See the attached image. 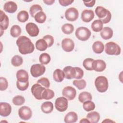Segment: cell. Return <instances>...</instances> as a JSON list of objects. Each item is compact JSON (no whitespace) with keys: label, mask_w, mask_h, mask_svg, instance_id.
<instances>
[{"label":"cell","mask_w":123,"mask_h":123,"mask_svg":"<svg viewBox=\"0 0 123 123\" xmlns=\"http://www.w3.org/2000/svg\"><path fill=\"white\" fill-rule=\"evenodd\" d=\"M19 52L23 55L32 53L35 49V46L31 40L27 37L22 36L18 37L16 41Z\"/></svg>","instance_id":"obj_1"},{"label":"cell","mask_w":123,"mask_h":123,"mask_svg":"<svg viewBox=\"0 0 123 123\" xmlns=\"http://www.w3.org/2000/svg\"><path fill=\"white\" fill-rule=\"evenodd\" d=\"M95 86L97 90L99 92L104 93L108 88V80L104 76H98L95 79Z\"/></svg>","instance_id":"obj_2"},{"label":"cell","mask_w":123,"mask_h":123,"mask_svg":"<svg viewBox=\"0 0 123 123\" xmlns=\"http://www.w3.org/2000/svg\"><path fill=\"white\" fill-rule=\"evenodd\" d=\"M75 35L76 38L82 41L87 40L90 37L91 32L87 28L81 26L77 28L75 31Z\"/></svg>","instance_id":"obj_3"},{"label":"cell","mask_w":123,"mask_h":123,"mask_svg":"<svg viewBox=\"0 0 123 123\" xmlns=\"http://www.w3.org/2000/svg\"><path fill=\"white\" fill-rule=\"evenodd\" d=\"M105 51L108 55H118L121 53L120 47L115 42H109L105 46Z\"/></svg>","instance_id":"obj_4"},{"label":"cell","mask_w":123,"mask_h":123,"mask_svg":"<svg viewBox=\"0 0 123 123\" xmlns=\"http://www.w3.org/2000/svg\"><path fill=\"white\" fill-rule=\"evenodd\" d=\"M46 71V67L42 64H35L31 66L30 73L34 77H38L43 75Z\"/></svg>","instance_id":"obj_5"},{"label":"cell","mask_w":123,"mask_h":123,"mask_svg":"<svg viewBox=\"0 0 123 123\" xmlns=\"http://www.w3.org/2000/svg\"><path fill=\"white\" fill-rule=\"evenodd\" d=\"M68 99L64 97H61L56 98L55 102L56 109L60 112L65 111L68 108Z\"/></svg>","instance_id":"obj_6"},{"label":"cell","mask_w":123,"mask_h":123,"mask_svg":"<svg viewBox=\"0 0 123 123\" xmlns=\"http://www.w3.org/2000/svg\"><path fill=\"white\" fill-rule=\"evenodd\" d=\"M45 89V87L42 86L40 84L37 83L32 86L31 87V92L32 95L37 99L41 100L42 99V93Z\"/></svg>","instance_id":"obj_7"},{"label":"cell","mask_w":123,"mask_h":123,"mask_svg":"<svg viewBox=\"0 0 123 123\" xmlns=\"http://www.w3.org/2000/svg\"><path fill=\"white\" fill-rule=\"evenodd\" d=\"M18 115L23 120H28L32 117V111L29 107L22 106L18 110Z\"/></svg>","instance_id":"obj_8"},{"label":"cell","mask_w":123,"mask_h":123,"mask_svg":"<svg viewBox=\"0 0 123 123\" xmlns=\"http://www.w3.org/2000/svg\"><path fill=\"white\" fill-rule=\"evenodd\" d=\"M79 16L78 10L74 8L71 7L67 9L65 12V17L67 20L73 22L76 21Z\"/></svg>","instance_id":"obj_9"},{"label":"cell","mask_w":123,"mask_h":123,"mask_svg":"<svg viewBox=\"0 0 123 123\" xmlns=\"http://www.w3.org/2000/svg\"><path fill=\"white\" fill-rule=\"evenodd\" d=\"M62 94L68 100H72L75 98L76 95V91L72 86H67L63 89Z\"/></svg>","instance_id":"obj_10"},{"label":"cell","mask_w":123,"mask_h":123,"mask_svg":"<svg viewBox=\"0 0 123 123\" xmlns=\"http://www.w3.org/2000/svg\"><path fill=\"white\" fill-rule=\"evenodd\" d=\"M25 30L28 35L32 37H37L39 32V29L37 25L34 23L30 22L25 25Z\"/></svg>","instance_id":"obj_11"},{"label":"cell","mask_w":123,"mask_h":123,"mask_svg":"<svg viewBox=\"0 0 123 123\" xmlns=\"http://www.w3.org/2000/svg\"><path fill=\"white\" fill-rule=\"evenodd\" d=\"M62 47L63 50L66 52L72 51L74 48V42L70 38H64L62 41Z\"/></svg>","instance_id":"obj_12"},{"label":"cell","mask_w":123,"mask_h":123,"mask_svg":"<svg viewBox=\"0 0 123 123\" xmlns=\"http://www.w3.org/2000/svg\"><path fill=\"white\" fill-rule=\"evenodd\" d=\"M106 67V62L102 60H94L92 63V69L98 72L103 71Z\"/></svg>","instance_id":"obj_13"},{"label":"cell","mask_w":123,"mask_h":123,"mask_svg":"<svg viewBox=\"0 0 123 123\" xmlns=\"http://www.w3.org/2000/svg\"><path fill=\"white\" fill-rule=\"evenodd\" d=\"M12 111V107L10 104L7 102L0 103V115L2 117L9 116Z\"/></svg>","instance_id":"obj_14"},{"label":"cell","mask_w":123,"mask_h":123,"mask_svg":"<svg viewBox=\"0 0 123 123\" xmlns=\"http://www.w3.org/2000/svg\"><path fill=\"white\" fill-rule=\"evenodd\" d=\"M63 71L65 74V78L67 79L75 78L76 76V69L75 67L71 66H66L63 68Z\"/></svg>","instance_id":"obj_15"},{"label":"cell","mask_w":123,"mask_h":123,"mask_svg":"<svg viewBox=\"0 0 123 123\" xmlns=\"http://www.w3.org/2000/svg\"><path fill=\"white\" fill-rule=\"evenodd\" d=\"M94 12L91 10H84L81 13V19L85 23L90 22L94 18Z\"/></svg>","instance_id":"obj_16"},{"label":"cell","mask_w":123,"mask_h":123,"mask_svg":"<svg viewBox=\"0 0 123 123\" xmlns=\"http://www.w3.org/2000/svg\"><path fill=\"white\" fill-rule=\"evenodd\" d=\"M3 9L5 12L10 13H13L17 11V5L14 1H9L4 4Z\"/></svg>","instance_id":"obj_17"},{"label":"cell","mask_w":123,"mask_h":123,"mask_svg":"<svg viewBox=\"0 0 123 123\" xmlns=\"http://www.w3.org/2000/svg\"><path fill=\"white\" fill-rule=\"evenodd\" d=\"M16 78L17 81L21 82H27L28 81L29 75L28 73L25 70L21 69L16 73Z\"/></svg>","instance_id":"obj_18"},{"label":"cell","mask_w":123,"mask_h":123,"mask_svg":"<svg viewBox=\"0 0 123 123\" xmlns=\"http://www.w3.org/2000/svg\"><path fill=\"white\" fill-rule=\"evenodd\" d=\"M113 30L109 27H104L102 28L100 32V36L105 40L111 38L113 36Z\"/></svg>","instance_id":"obj_19"},{"label":"cell","mask_w":123,"mask_h":123,"mask_svg":"<svg viewBox=\"0 0 123 123\" xmlns=\"http://www.w3.org/2000/svg\"><path fill=\"white\" fill-rule=\"evenodd\" d=\"M0 26L2 27L4 30L8 28L9 25V20L8 16L2 11H0Z\"/></svg>","instance_id":"obj_20"},{"label":"cell","mask_w":123,"mask_h":123,"mask_svg":"<svg viewBox=\"0 0 123 123\" xmlns=\"http://www.w3.org/2000/svg\"><path fill=\"white\" fill-rule=\"evenodd\" d=\"M65 78V74L63 71L60 69H56L53 74V78L57 82H62Z\"/></svg>","instance_id":"obj_21"},{"label":"cell","mask_w":123,"mask_h":123,"mask_svg":"<svg viewBox=\"0 0 123 123\" xmlns=\"http://www.w3.org/2000/svg\"><path fill=\"white\" fill-rule=\"evenodd\" d=\"M78 120L77 113L74 111H70L67 113L64 118V121L66 123H75Z\"/></svg>","instance_id":"obj_22"},{"label":"cell","mask_w":123,"mask_h":123,"mask_svg":"<svg viewBox=\"0 0 123 123\" xmlns=\"http://www.w3.org/2000/svg\"><path fill=\"white\" fill-rule=\"evenodd\" d=\"M41 110L45 113H51L53 110V104L50 101H45L41 104Z\"/></svg>","instance_id":"obj_23"},{"label":"cell","mask_w":123,"mask_h":123,"mask_svg":"<svg viewBox=\"0 0 123 123\" xmlns=\"http://www.w3.org/2000/svg\"><path fill=\"white\" fill-rule=\"evenodd\" d=\"M100 115L97 111H91L87 113L86 118L91 123H97L100 119Z\"/></svg>","instance_id":"obj_24"},{"label":"cell","mask_w":123,"mask_h":123,"mask_svg":"<svg viewBox=\"0 0 123 123\" xmlns=\"http://www.w3.org/2000/svg\"><path fill=\"white\" fill-rule=\"evenodd\" d=\"M104 49V46L103 43L100 41H96L92 45V49L96 54L101 53Z\"/></svg>","instance_id":"obj_25"},{"label":"cell","mask_w":123,"mask_h":123,"mask_svg":"<svg viewBox=\"0 0 123 123\" xmlns=\"http://www.w3.org/2000/svg\"><path fill=\"white\" fill-rule=\"evenodd\" d=\"M108 10L106 9L102 6H97L95 9V13L96 15L99 18V19H103L107 15Z\"/></svg>","instance_id":"obj_26"},{"label":"cell","mask_w":123,"mask_h":123,"mask_svg":"<svg viewBox=\"0 0 123 123\" xmlns=\"http://www.w3.org/2000/svg\"><path fill=\"white\" fill-rule=\"evenodd\" d=\"M103 24L99 19L94 20L91 24V28L94 32H98L101 31L103 28Z\"/></svg>","instance_id":"obj_27"},{"label":"cell","mask_w":123,"mask_h":123,"mask_svg":"<svg viewBox=\"0 0 123 123\" xmlns=\"http://www.w3.org/2000/svg\"><path fill=\"white\" fill-rule=\"evenodd\" d=\"M36 49L39 51H44L48 48L46 41L44 39H39L37 40L35 44Z\"/></svg>","instance_id":"obj_28"},{"label":"cell","mask_w":123,"mask_h":123,"mask_svg":"<svg viewBox=\"0 0 123 123\" xmlns=\"http://www.w3.org/2000/svg\"><path fill=\"white\" fill-rule=\"evenodd\" d=\"M17 18L18 21L21 23L25 22L29 18V14L28 12L25 10L21 11L17 14Z\"/></svg>","instance_id":"obj_29"},{"label":"cell","mask_w":123,"mask_h":123,"mask_svg":"<svg viewBox=\"0 0 123 123\" xmlns=\"http://www.w3.org/2000/svg\"><path fill=\"white\" fill-rule=\"evenodd\" d=\"M92 98V97L91 94L86 91L80 93L78 96V100L81 103H83L87 100H91Z\"/></svg>","instance_id":"obj_30"},{"label":"cell","mask_w":123,"mask_h":123,"mask_svg":"<svg viewBox=\"0 0 123 123\" xmlns=\"http://www.w3.org/2000/svg\"><path fill=\"white\" fill-rule=\"evenodd\" d=\"M46 15L43 11H40L37 13L35 16L34 18L35 21L39 24L44 23L46 20Z\"/></svg>","instance_id":"obj_31"},{"label":"cell","mask_w":123,"mask_h":123,"mask_svg":"<svg viewBox=\"0 0 123 123\" xmlns=\"http://www.w3.org/2000/svg\"><path fill=\"white\" fill-rule=\"evenodd\" d=\"M22 30L18 25H13L10 29V34L13 37H18L21 34Z\"/></svg>","instance_id":"obj_32"},{"label":"cell","mask_w":123,"mask_h":123,"mask_svg":"<svg viewBox=\"0 0 123 123\" xmlns=\"http://www.w3.org/2000/svg\"><path fill=\"white\" fill-rule=\"evenodd\" d=\"M54 92L53 90L49 88H46L42 93V99L49 100L52 98L54 97Z\"/></svg>","instance_id":"obj_33"},{"label":"cell","mask_w":123,"mask_h":123,"mask_svg":"<svg viewBox=\"0 0 123 123\" xmlns=\"http://www.w3.org/2000/svg\"><path fill=\"white\" fill-rule=\"evenodd\" d=\"M62 30L65 34H71L74 30V27L73 25L71 24H65L62 25Z\"/></svg>","instance_id":"obj_34"},{"label":"cell","mask_w":123,"mask_h":123,"mask_svg":"<svg viewBox=\"0 0 123 123\" xmlns=\"http://www.w3.org/2000/svg\"><path fill=\"white\" fill-rule=\"evenodd\" d=\"M83 109L86 111H90L95 108V104L94 102L91 100H87L83 102Z\"/></svg>","instance_id":"obj_35"},{"label":"cell","mask_w":123,"mask_h":123,"mask_svg":"<svg viewBox=\"0 0 123 123\" xmlns=\"http://www.w3.org/2000/svg\"><path fill=\"white\" fill-rule=\"evenodd\" d=\"M51 58L50 55L47 53H43L39 56V61L42 64H48L50 61Z\"/></svg>","instance_id":"obj_36"},{"label":"cell","mask_w":123,"mask_h":123,"mask_svg":"<svg viewBox=\"0 0 123 123\" xmlns=\"http://www.w3.org/2000/svg\"><path fill=\"white\" fill-rule=\"evenodd\" d=\"M23 62V59L22 57L19 55L14 56L11 60L12 64L15 67H18L21 66Z\"/></svg>","instance_id":"obj_37"},{"label":"cell","mask_w":123,"mask_h":123,"mask_svg":"<svg viewBox=\"0 0 123 123\" xmlns=\"http://www.w3.org/2000/svg\"><path fill=\"white\" fill-rule=\"evenodd\" d=\"M40 11H43V9L40 5L34 4L32 5L29 9V12L32 17H34L35 14Z\"/></svg>","instance_id":"obj_38"},{"label":"cell","mask_w":123,"mask_h":123,"mask_svg":"<svg viewBox=\"0 0 123 123\" xmlns=\"http://www.w3.org/2000/svg\"><path fill=\"white\" fill-rule=\"evenodd\" d=\"M73 85L75 86L79 90H81L85 88L86 85V83L84 79L74 80L73 82Z\"/></svg>","instance_id":"obj_39"},{"label":"cell","mask_w":123,"mask_h":123,"mask_svg":"<svg viewBox=\"0 0 123 123\" xmlns=\"http://www.w3.org/2000/svg\"><path fill=\"white\" fill-rule=\"evenodd\" d=\"M94 59L92 58H86L85 59L83 62V65L84 67L88 71H92V63L94 61Z\"/></svg>","instance_id":"obj_40"},{"label":"cell","mask_w":123,"mask_h":123,"mask_svg":"<svg viewBox=\"0 0 123 123\" xmlns=\"http://www.w3.org/2000/svg\"><path fill=\"white\" fill-rule=\"evenodd\" d=\"M12 101L14 105L16 106H20L23 105L25 102V98L22 96L17 95L13 97Z\"/></svg>","instance_id":"obj_41"},{"label":"cell","mask_w":123,"mask_h":123,"mask_svg":"<svg viewBox=\"0 0 123 123\" xmlns=\"http://www.w3.org/2000/svg\"><path fill=\"white\" fill-rule=\"evenodd\" d=\"M16 86L19 90L21 91H25L26 90L29 86V82H21L17 80Z\"/></svg>","instance_id":"obj_42"},{"label":"cell","mask_w":123,"mask_h":123,"mask_svg":"<svg viewBox=\"0 0 123 123\" xmlns=\"http://www.w3.org/2000/svg\"><path fill=\"white\" fill-rule=\"evenodd\" d=\"M37 83L41 84L46 88H49L50 86V82L49 80L46 77H42L37 81Z\"/></svg>","instance_id":"obj_43"},{"label":"cell","mask_w":123,"mask_h":123,"mask_svg":"<svg viewBox=\"0 0 123 123\" xmlns=\"http://www.w3.org/2000/svg\"><path fill=\"white\" fill-rule=\"evenodd\" d=\"M8 86V82L7 79L3 77H0V90L4 91L7 89Z\"/></svg>","instance_id":"obj_44"},{"label":"cell","mask_w":123,"mask_h":123,"mask_svg":"<svg viewBox=\"0 0 123 123\" xmlns=\"http://www.w3.org/2000/svg\"><path fill=\"white\" fill-rule=\"evenodd\" d=\"M43 39H44L47 42L48 47H51L54 42V39L53 37L49 35H47L43 37Z\"/></svg>","instance_id":"obj_45"},{"label":"cell","mask_w":123,"mask_h":123,"mask_svg":"<svg viewBox=\"0 0 123 123\" xmlns=\"http://www.w3.org/2000/svg\"><path fill=\"white\" fill-rule=\"evenodd\" d=\"M76 69V76L75 78L76 79H79L82 78L84 75V71L83 70L78 67H75Z\"/></svg>","instance_id":"obj_46"},{"label":"cell","mask_w":123,"mask_h":123,"mask_svg":"<svg viewBox=\"0 0 123 123\" xmlns=\"http://www.w3.org/2000/svg\"><path fill=\"white\" fill-rule=\"evenodd\" d=\"M111 12L108 10V11L107 14V15L105 16V17L103 19H99V20L101 21V22H102L103 24H106L108 23L111 21Z\"/></svg>","instance_id":"obj_47"},{"label":"cell","mask_w":123,"mask_h":123,"mask_svg":"<svg viewBox=\"0 0 123 123\" xmlns=\"http://www.w3.org/2000/svg\"><path fill=\"white\" fill-rule=\"evenodd\" d=\"M74 1V0H59V2L62 6H67L71 4Z\"/></svg>","instance_id":"obj_48"},{"label":"cell","mask_w":123,"mask_h":123,"mask_svg":"<svg viewBox=\"0 0 123 123\" xmlns=\"http://www.w3.org/2000/svg\"><path fill=\"white\" fill-rule=\"evenodd\" d=\"M83 2L86 6L87 7H92L94 6L96 2V0H91L88 1H83Z\"/></svg>","instance_id":"obj_49"},{"label":"cell","mask_w":123,"mask_h":123,"mask_svg":"<svg viewBox=\"0 0 123 123\" xmlns=\"http://www.w3.org/2000/svg\"><path fill=\"white\" fill-rule=\"evenodd\" d=\"M43 2L47 5H51L55 2V0H43Z\"/></svg>","instance_id":"obj_50"},{"label":"cell","mask_w":123,"mask_h":123,"mask_svg":"<svg viewBox=\"0 0 123 123\" xmlns=\"http://www.w3.org/2000/svg\"><path fill=\"white\" fill-rule=\"evenodd\" d=\"M79 122H80V123H90V122L89 121V120H88L87 119H86V118H83V119H82L81 120H80Z\"/></svg>","instance_id":"obj_51"},{"label":"cell","mask_w":123,"mask_h":123,"mask_svg":"<svg viewBox=\"0 0 123 123\" xmlns=\"http://www.w3.org/2000/svg\"><path fill=\"white\" fill-rule=\"evenodd\" d=\"M105 122H106V123H107V122L108 123H109V122L111 123V122H114L112 121V120H110V119H106L105 120L102 121V123H105Z\"/></svg>","instance_id":"obj_52"},{"label":"cell","mask_w":123,"mask_h":123,"mask_svg":"<svg viewBox=\"0 0 123 123\" xmlns=\"http://www.w3.org/2000/svg\"><path fill=\"white\" fill-rule=\"evenodd\" d=\"M0 37H1V36H2V35L4 32V29L2 27H1V26H0Z\"/></svg>","instance_id":"obj_53"}]
</instances>
